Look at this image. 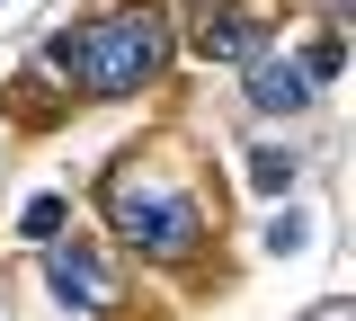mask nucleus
<instances>
[{
	"instance_id": "obj_1",
	"label": "nucleus",
	"mask_w": 356,
	"mask_h": 321,
	"mask_svg": "<svg viewBox=\"0 0 356 321\" xmlns=\"http://www.w3.org/2000/svg\"><path fill=\"white\" fill-rule=\"evenodd\" d=\"M54 63H63V81H81V90L125 98V90H143V81L170 63V18H161V9H116V18L63 27V36H54Z\"/></svg>"
},
{
	"instance_id": "obj_2",
	"label": "nucleus",
	"mask_w": 356,
	"mask_h": 321,
	"mask_svg": "<svg viewBox=\"0 0 356 321\" xmlns=\"http://www.w3.org/2000/svg\"><path fill=\"white\" fill-rule=\"evenodd\" d=\"M107 205H116V232H125L143 259H178V250H196V232H205L196 196H178V187H152L134 161L107 179Z\"/></svg>"
},
{
	"instance_id": "obj_3",
	"label": "nucleus",
	"mask_w": 356,
	"mask_h": 321,
	"mask_svg": "<svg viewBox=\"0 0 356 321\" xmlns=\"http://www.w3.org/2000/svg\"><path fill=\"white\" fill-rule=\"evenodd\" d=\"M267 27H276V0H222V9H205L196 45H205V63H250L267 45Z\"/></svg>"
},
{
	"instance_id": "obj_4",
	"label": "nucleus",
	"mask_w": 356,
	"mask_h": 321,
	"mask_svg": "<svg viewBox=\"0 0 356 321\" xmlns=\"http://www.w3.org/2000/svg\"><path fill=\"white\" fill-rule=\"evenodd\" d=\"M54 295H63V304H72V313H98V304H107V268H98V259H89L81 241H54Z\"/></svg>"
},
{
	"instance_id": "obj_5",
	"label": "nucleus",
	"mask_w": 356,
	"mask_h": 321,
	"mask_svg": "<svg viewBox=\"0 0 356 321\" xmlns=\"http://www.w3.org/2000/svg\"><path fill=\"white\" fill-rule=\"evenodd\" d=\"M250 98H259L267 116H294V107L312 98V81H303V72H285V63H259V72H250Z\"/></svg>"
},
{
	"instance_id": "obj_6",
	"label": "nucleus",
	"mask_w": 356,
	"mask_h": 321,
	"mask_svg": "<svg viewBox=\"0 0 356 321\" xmlns=\"http://www.w3.org/2000/svg\"><path fill=\"white\" fill-rule=\"evenodd\" d=\"M63 214H72L63 196H27V214H18V232H27V241H63Z\"/></svg>"
},
{
	"instance_id": "obj_7",
	"label": "nucleus",
	"mask_w": 356,
	"mask_h": 321,
	"mask_svg": "<svg viewBox=\"0 0 356 321\" xmlns=\"http://www.w3.org/2000/svg\"><path fill=\"white\" fill-rule=\"evenodd\" d=\"M339 63H348V45H339V36H312V54H303V81H330Z\"/></svg>"
},
{
	"instance_id": "obj_8",
	"label": "nucleus",
	"mask_w": 356,
	"mask_h": 321,
	"mask_svg": "<svg viewBox=\"0 0 356 321\" xmlns=\"http://www.w3.org/2000/svg\"><path fill=\"white\" fill-rule=\"evenodd\" d=\"M250 179H259V187H267V196H276V187L294 179V152H259V161H250Z\"/></svg>"
},
{
	"instance_id": "obj_9",
	"label": "nucleus",
	"mask_w": 356,
	"mask_h": 321,
	"mask_svg": "<svg viewBox=\"0 0 356 321\" xmlns=\"http://www.w3.org/2000/svg\"><path fill=\"white\" fill-rule=\"evenodd\" d=\"M303 241H312L303 214H276V224H267V250H276V259H285V250H303Z\"/></svg>"
}]
</instances>
